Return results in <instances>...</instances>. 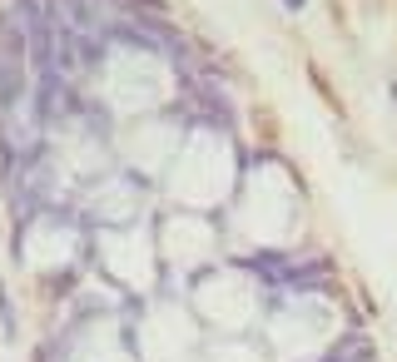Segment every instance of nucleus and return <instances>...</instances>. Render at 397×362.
I'll return each mask as SVG.
<instances>
[{
  "mask_svg": "<svg viewBox=\"0 0 397 362\" xmlns=\"http://www.w3.org/2000/svg\"><path fill=\"white\" fill-rule=\"evenodd\" d=\"M0 323H5V338L15 333V308H10V293H5V283H0Z\"/></svg>",
  "mask_w": 397,
  "mask_h": 362,
  "instance_id": "nucleus-1",
  "label": "nucleus"
},
{
  "mask_svg": "<svg viewBox=\"0 0 397 362\" xmlns=\"http://www.w3.org/2000/svg\"><path fill=\"white\" fill-rule=\"evenodd\" d=\"M288 10H303V0H288Z\"/></svg>",
  "mask_w": 397,
  "mask_h": 362,
  "instance_id": "nucleus-2",
  "label": "nucleus"
}]
</instances>
